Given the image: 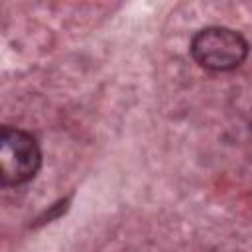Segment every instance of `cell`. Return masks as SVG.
<instances>
[{
    "label": "cell",
    "instance_id": "1",
    "mask_svg": "<svg viewBox=\"0 0 252 252\" xmlns=\"http://www.w3.org/2000/svg\"><path fill=\"white\" fill-rule=\"evenodd\" d=\"M189 49L193 59L209 71H232L248 57V41L244 35L224 26L199 30Z\"/></svg>",
    "mask_w": 252,
    "mask_h": 252
},
{
    "label": "cell",
    "instance_id": "2",
    "mask_svg": "<svg viewBox=\"0 0 252 252\" xmlns=\"http://www.w3.org/2000/svg\"><path fill=\"white\" fill-rule=\"evenodd\" d=\"M41 150L35 138L20 128L4 126L0 132V179L4 185H22L35 177Z\"/></svg>",
    "mask_w": 252,
    "mask_h": 252
}]
</instances>
